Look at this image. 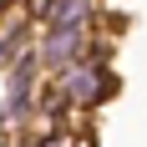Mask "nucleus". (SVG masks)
Listing matches in <instances>:
<instances>
[{
	"instance_id": "nucleus-1",
	"label": "nucleus",
	"mask_w": 147,
	"mask_h": 147,
	"mask_svg": "<svg viewBox=\"0 0 147 147\" xmlns=\"http://www.w3.org/2000/svg\"><path fill=\"white\" fill-rule=\"evenodd\" d=\"M117 91V76H112V41H96V51H86L81 61L61 66V71L46 76V96L41 107H51L56 117H86Z\"/></svg>"
},
{
	"instance_id": "nucleus-2",
	"label": "nucleus",
	"mask_w": 147,
	"mask_h": 147,
	"mask_svg": "<svg viewBox=\"0 0 147 147\" xmlns=\"http://www.w3.org/2000/svg\"><path fill=\"white\" fill-rule=\"evenodd\" d=\"M96 26H41V36H36V61L46 66V76L61 71V66H71V61H81L86 51H96Z\"/></svg>"
},
{
	"instance_id": "nucleus-3",
	"label": "nucleus",
	"mask_w": 147,
	"mask_h": 147,
	"mask_svg": "<svg viewBox=\"0 0 147 147\" xmlns=\"http://www.w3.org/2000/svg\"><path fill=\"white\" fill-rule=\"evenodd\" d=\"M26 147H91V137H86V127H76V122L61 117L51 127H41V132H30Z\"/></svg>"
},
{
	"instance_id": "nucleus-4",
	"label": "nucleus",
	"mask_w": 147,
	"mask_h": 147,
	"mask_svg": "<svg viewBox=\"0 0 147 147\" xmlns=\"http://www.w3.org/2000/svg\"><path fill=\"white\" fill-rule=\"evenodd\" d=\"M20 41H15V30H0V61H15Z\"/></svg>"
},
{
	"instance_id": "nucleus-5",
	"label": "nucleus",
	"mask_w": 147,
	"mask_h": 147,
	"mask_svg": "<svg viewBox=\"0 0 147 147\" xmlns=\"http://www.w3.org/2000/svg\"><path fill=\"white\" fill-rule=\"evenodd\" d=\"M15 5H26V0H0V15H5V10H15Z\"/></svg>"
},
{
	"instance_id": "nucleus-6",
	"label": "nucleus",
	"mask_w": 147,
	"mask_h": 147,
	"mask_svg": "<svg viewBox=\"0 0 147 147\" xmlns=\"http://www.w3.org/2000/svg\"><path fill=\"white\" fill-rule=\"evenodd\" d=\"M51 5H61V0H51ZM46 15H51V10H46Z\"/></svg>"
}]
</instances>
